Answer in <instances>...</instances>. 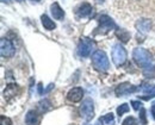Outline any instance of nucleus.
Masks as SVG:
<instances>
[{
    "label": "nucleus",
    "mask_w": 155,
    "mask_h": 125,
    "mask_svg": "<svg viewBox=\"0 0 155 125\" xmlns=\"http://www.w3.org/2000/svg\"><path fill=\"white\" fill-rule=\"evenodd\" d=\"M133 57H134V61L142 68L146 75H150L152 72H154L155 67L153 64V57L148 50L143 48H136L134 49Z\"/></svg>",
    "instance_id": "f257e3e1"
},
{
    "label": "nucleus",
    "mask_w": 155,
    "mask_h": 125,
    "mask_svg": "<svg viewBox=\"0 0 155 125\" xmlns=\"http://www.w3.org/2000/svg\"><path fill=\"white\" fill-rule=\"evenodd\" d=\"M92 63H93L94 68L99 72H106L110 67L109 59H107L106 54L103 50L94 51V54L92 55Z\"/></svg>",
    "instance_id": "f03ea898"
},
{
    "label": "nucleus",
    "mask_w": 155,
    "mask_h": 125,
    "mask_svg": "<svg viewBox=\"0 0 155 125\" xmlns=\"http://www.w3.org/2000/svg\"><path fill=\"white\" fill-rule=\"evenodd\" d=\"M98 24H99V26L97 27L98 31H96V34H103L104 35V34H107L110 30L116 27L115 21H112L109 16H105V14H103L98 18Z\"/></svg>",
    "instance_id": "7ed1b4c3"
},
{
    "label": "nucleus",
    "mask_w": 155,
    "mask_h": 125,
    "mask_svg": "<svg viewBox=\"0 0 155 125\" xmlns=\"http://www.w3.org/2000/svg\"><path fill=\"white\" fill-rule=\"evenodd\" d=\"M112 61L117 67L123 66L127 61V50L120 44H115L112 48Z\"/></svg>",
    "instance_id": "20e7f679"
},
{
    "label": "nucleus",
    "mask_w": 155,
    "mask_h": 125,
    "mask_svg": "<svg viewBox=\"0 0 155 125\" xmlns=\"http://www.w3.org/2000/svg\"><path fill=\"white\" fill-rule=\"evenodd\" d=\"M80 113H81V117L86 120V122H90L93 116H94V106H93V101L92 99L87 98L82 101V105L80 106Z\"/></svg>",
    "instance_id": "39448f33"
},
{
    "label": "nucleus",
    "mask_w": 155,
    "mask_h": 125,
    "mask_svg": "<svg viewBox=\"0 0 155 125\" xmlns=\"http://www.w3.org/2000/svg\"><path fill=\"white\" fill-rule=\"evenodd\" d=\"M93 48H94V42L90 38L82 37L78 45V54L81 57H87V56H90Z\"/></svg>",
    "instance_id": "423d86ee"
},
{
    "label": "nucleus",
    "mask_w": 155,
    "mask_h": 125,
    "mask_svg": "<svg viewBox=\"0 0 155 125\" xmlns=\"http://www.w3.org/2000/svg\"><path fill=\"white\" fill-rule=\"evenodd\" d=\"M16 53V49H15V45L12 44V42L7 38H1L0 41V54L2 57H12Z\"/></svg>",
    "instance_id": "0eeeda50"
},
{
    "label": "nucleus",
    "mask_w": 155,
    "mask_h": 125,
    "mask_svg": "<svg viewBox=\"0 0 155 125\" xmlns=\"http://www.w3.org/2000/svg\"><path fill=\"white\" fill-rule=\"evenodd\" d=\"M136 91H137V87H135L134 85H131L130 82H123L117 86L115 93L117 97H123V95H129Z\"/></svg>",
    "instance_id": "6e6552de"
},
{
    "label": "nucleus",
    "mask_w": 155,
    "mask_h": 125,
    "mask_svg": "<svg viewBox=\"0 0 155 125\" xmlns=\"http://www.w3.org/2000/svg\"><path fill=\"white\" fill-rule=\"evenodd\" d=\"M92 11H93V7L88 2H82L77 8V14L81 18H87L92 16Z\"/></svg>",
    "instance_id": "1a4fd4ad"
},
{
    "label": "nucleus",
    "mask_w": 155,
    "mask_h": 125,
    "mask_svg": "<svg viewBox=\"0 0 155 125\" xmlns=\"http://www.w3.org/2000/svg\"><path fill=\"white\" fill-rule=\"evenodd\" d=\"M82 97H84V91H82V88H80V87H74V88H72V89L68 92V94H67V99H68L69 101H73V103H79V101L82 99Z\"/></svg>",
    "instance_id": "9d476101"
},
{
    "label": "nucleus",
    "mask_w": 155,
    "mask_h": 125,
    "mask_svg": "<svg viewBox=\"0 0 155 125\" xmlns=\"http://www.w3.org/2000/svg\"><path fill=\"white\" fill-rule=\"evenodd\" d=\"M18 86L16 85V83H10V85H7V87L5 88V91H4V97H5V99L6 100H10V99H12L13 97H16L17 95V93H18Z\"/></svg>",
    "instance_id": "9b49d317"
},
{
    "label": "nucleus",
    "mask_w": 155,
    "mask_h": 125,
    "mask_svg": "<svg viewBox=\"0 0 155 125\" xmlns=\"http://www.w3.org/2000/svg\"><path fill=\"white\" fill-rule=\"evenodd\" d=\"M50 10H51V14H53V17H54L56 21H61V19H63V17H64V12H63V10L60 7L58 2H54V4H51Z\"/></svg>",
    "instance_id": "f8f14e48"
},
{
    "label": "nucleus",
    "mask_w": 155,
    "mask_h": 125,
    "mask_svg": "<svg viewBox=\"0 0 155 125\" xmlns=\"http://www.w3.org/2000/svg\"><path fill=\"white\" fill-rule=\"evenodd\" d=\"M25 123L28 125H37L38 124V113L34 110L29 111L25 116Z\"/></svg>",
    "instance_id": "ddd939ff"
},
{
    "label": "nucleus",
    "mask_w": 155,
    "mask_h": 125,
    "mask_svg": "<svg viewBox=\"0 0 155 125\" xmlns=\"http://www.w3.org/2000/svg\"><path fill=\"white\" fill-rule=\"evenodd\" d=\"M136 27L141 32H148L150 30V27H152V23L148 19H142V21L136 23Z\"/></svg>",
    "instance_id": "4468645a"
},
{
    "label": "nucleus",
    "mask_w": 155,
    "mask_h": 125,
    "mask_svg": "<svg viewBox=\"0 0 155 125\" xmlns=\"http://www.w3.org/2000/svg\"><path fill=\"white\" fill-rule=\"evenodd\" d=\"M41 21H42V25L44 26L45 30H54L56 27V24L51 21L47 14H43L41 17Z\"/></svg>",
    "instance_id": "2eb2a0df"
},
{
    "label": "nucleus",
    "mask_w": 155,
    "mask_h": 125,
    "mask_svg": "<svg viewBox=\"0 0 155 125\" xmlns=\"http://www.w3.org/2000/svg\"><path fill=\"white\" fill-rule=\"evenodd\" d=\"M116 36L123 42V43H127V42L130 40V34L125 30H117L116 31Z\"/></svg>",
    "instance_id": "dca6fc26"
},
{
    "label": "nucleus",
    "mask_w": 155,
    "mask_h": 125,
    "mask_svg": "<svg viewBox=\"0 0 155 125\" xmlns=\"http://www.w3.org/2000/svg\"><path fill=\"white\" fill-rule=\"evenodd\" d=\"M129 111V106L128 104H122L118 108H117V114L120 117V116H123L124 113H127Z\"/></svg>",
    "instance_id": "f3484780"
},
{
    "label": "nucleus",
    "mask_w": 155,
    "mask_h": 125,
    "mask_svg": "<svg viewBox=\"0 0 155 125\" xmlns=\"http://www.w3.org/2000/svg\"><path fill=\"white\" fill-rule=\"evenodd\" d=\"M101 119V118H100ZM103 122H105L106 124H114V122H115V119H114V114L112 113H107L106 116H104V118L101 119Z\"/></svg>",
    "instance_id": "a211bd4d"
},
{
    "label": "nucleus",
    "mask_w": 155,
    "mask_h": 125,
    "mask_svg": "<svg viewBox=\"0 0 155 125\" xmlns=\"http://www.w3.org/2000/svg\"><path fill=\"white\" fill-rule=\"evenodd\" d=\"M137 120H136L134 117H128V118H125L124 120H123V123L122 125H137Z\"/></svg>",
    "instance_id": "6ab92c4d"
},
{
    "label": "nucleus",
    "mask_w": 155,
    "mask_h": 125,
    "mask_svg": "<svg viewBox=\"0 0 155 125\" xmlns=\"http://www.w3.org/2000/svg\"><path fill=\"white\" fill-rule=\"evenodd\" d=\"M50 101L49 100H47V99H44V100H42L41 103H39V107H41V110H43V111H47V110H49L50 108Z\"/></svg>",
    "instance_id": "aec40b11"
},
{
    "label": "nucleus",
    "mask_w": 155,
    "mask_h": 125,
    "mask_svg": "<svg viewBox=\"0 0 155 125\" xmlns=\"http://www.w3.org/2000/svg\"><path fill=\"white\" fill-rule=\"evenodd\" d=\"M142 91L144 93H148V94H155V85L153 86H146L142 88Z\"/></svg>",
    "instance_id": "412c9836"
},
{
    "label": "nucleus",
    "mask_w": 155,
    "mask_h": 125,
    "mask_svg": "<svg viewBox=\"0 0 155 125\" xmlns=\"http://www.w3.org/2000/svg\"><path fill=\"white\" fill-rule=\"evenodd\" d=\"M140 119H141V123L143 125L147 124V119H146V110L142 107L141 110H140Z\"/></svg>",
    "instance_id": "4be33fe9"
},
{
    "label": "nucleus",
    "mask_w": 155,
    "mask_h": 125,
    "mask_svg": "<svg viewBox=\"0 0 155 125\" xmlns=\"http://www.w3.org/2000/svg\"><path fill=\"white\" fill-rule=\"evenodd\" d=\"M0 122H1V125H12V120L8 117H5V116L0 117Z\"/></svg>",
    "instance_id": "5701e85b"
},
{
    "label": "nucleus",
    "mask_w": 155,
    "mask_h": 125,
    "mask_svg": "<svg viewBox=\"0 0 155 125\" xmlns=\"http://www.w3.org/2000/svg\"><path fill=\"white\" fill-rule=\"evenodd\" d=\"M131 106H133V108L136 110V111L142 108V104H141L140 101H137V100H133V101H131Z\"/></svg>",
    "instance_id": "b1692460"
},
{
    "label": "nucleus",
    "mask_w": 155,
    "mask_h": 125,
    "mask_svg": "<svg viewBox=\"0 0 155 125\" xmlns=\"http://www.w3.org/2000/svg\"><path fill=\"white\" fill-rule=\"evenodd\" d=\"M155 97V94H149V95H143V97H141L143 100H149V99H153Z\"/></svg>",
    "instance_id": "393cba45"
},
{
    "label": "nucleus",
    "mask_w": 155,
    "mask_h": 125,
    "mask_svg": "<svg viewBox=\"0 0 155 125\" xmlns=\"http://www.w3.org/2000/svg\"><path fill=\"white\" fill-rule=\"evenodd\" d=\"M150 111H152V116H153V118L155 119V101L152 104V110H150Z\"/></svg>",
    "instance_id": "a878e982"
},
{
    "label": "nucleus",
    "mask_w": 155,
    "mask_h": 125,
    "mask_svg": "<svg viewBox=\"0 0 155 125\" xmlns=\"http://www.w3.org/2000/svg\"><path fill=\"white\" fill-rule=\"evenodd\" d=\"M37 89H38L39 94H43V93H44V92H43V88H42V83H41V82H39L38 86H37Z\"/></svg>",
    "instance_id": "bb28decb"
},
{
    "label": "nucleus",
    "mask_w": 155,
    "mask_h": 125,
    "mask_svg": "<svg viewBox=\"0 0 155 125\" xmlns=\"http://www.w3.org/2000/svg\"><path fill=\"white\" fill-rule=\"evenodd\" d=\"M53 87H54V85H53V83H50V85H49V86L47 87V89L44 91V93H48L49 91H51V88H53Z\"/></svg>",
    "instance_id": "cd10ccee"
},
{
    "label": "nucleus",
    "mask_w": 155,
    "mask_h": 125,
    "mask_svg": "<svg viewBox=\"0 0 155 125\" xmlns=\"http://www.w3.org/2000/svg\"><path fill=\"white\" fill-rule=\"evenodd\" d=\"M1 1H2V2H10L11 0H1Z\"/></svg>",
    "instance_id": "c85d7f7f"
},
{
    "label": "nucleus",
    "mask_w": 155,
    "mask_h": 125,
    "mask_svg": "<svg viewBox=\"0 0 155 125\" xmlns=\"http://www.w3.org/2000/svg\"><path fill=\"white\" fill-rule=\"evenodd\" d=\"M98 2H103V1H104V0H97Z\"/></svg>",
    "instance_id": "c756f323"
},
{
    "label": "nucleus",
    "mask_w": 155,
    "mask_h": 125,
    "mask_svg": "<svg viewBox=\"0 0 155 125\" xmlns=\"http://www.w3.org/2000/svg\"><path fill=\"white\" fill-rule=\"evenodd\" d=\"M17 1H24V0H17Z\"/></svg>",
    "instance_id": "7c9ffc66"
},
{
    "label": "nucleus",
    "mask_w": 155,
    "mask_h": 125,
    "mask_svg": "<svg viewBox=\"0 0 155 125\" xmlns=\"http://www.w3.org/2000/svg\"><path fill=\"white\" fill-rule=\"evenodd\" d=\"M34 1H39V0H34Z\"/></svg>",
    "instance_id": "2f4dec72"
}]
</instances>
